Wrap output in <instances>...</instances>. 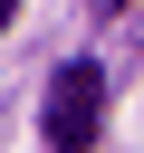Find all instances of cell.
Listing matches in <instances>:
<instances>
[{
    "mask_svg": "<svg viewBox=\"0 0 144 153\" xmlns=\"http://www.w3.org/2000/svg\"><path fill=\"white\" fill-rule=\"evenodd\" d=\"M10 10H19V0H0V29H10Z\"/></svg>",
    "mask_w": 144,
    "mask_h": 153,
    "instance_id": "cell-2",
    "label": "cell"
},
{
    "mask_svg": "<svg viewBox=\"0 0 144 153\" xmlns=\"http://www.w3.org/2000/svg\"><path fill=\"white\" fill-rule=\"evenodd\" d=\"M38 134H48L58 153H86V143L106 134V67H96V57H67V67L48 76V105H38Z\"/></svg>",
    "mask_w": 144,
    "mask_h": 153,
    "instance_id": "cell-1",
    "label": "cell"
},
{
    "mask_svg": "<svg viewBox=\"0 0 144 153\" xmlns=\"http://www.w3.org/2000/svg\"><path fill=\"white\" fill-rule=\"evenodd\" d=\"M96 10H134V0H96Z\"/></svg>",
    "mask_w": 144,
    "mask_h": 153,
    "instance_id": "cell-3",
    "label": "cell"
}]
</instances>
